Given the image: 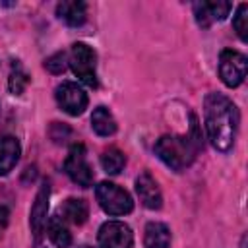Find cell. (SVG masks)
I'll return each mask as SVG.
<instances>
[{
  "label": "cell",
  "instance_id": "9",
  "mask_svg": "<svg viewBox=\"0 0 248 248\" xmlns=\"http://www.w3.org/2000/svg\"><path fill=\"white\" fill-rule=\"evenodd\" d=\"M48 196H50V186H48V182H43L41 188H39V192H37V196H35L31 213H29V225H31V232L35 236V242L41 240V236L45 232V227H46Z\"/></svg>",
  "mask_w": 248,
  "mask_h": 248
},
{
  "label": "cell",
  "instance_id": "20",
  "mask_svg": "<svg viewBox=\"0 0 248 248\" xmlns=\"http://www.w3.org/2000/svg\"><path fill=\"white\" fill-rule=\"evenodd\" d=\"M232 27L236 31V35L240 37V41H248V4H240L234 17H232Z\"/></svg>",
  "mask_w": 248,
  "mask_h": 248
},
{
  "label": "cell",
  "instance_id": "8",
  "mask_svg": "<svg viewBox=\"0 0 248 248\" xmlns=\"http://www.w3.org/2000/svg\"><path fill=\"white\" fill-rule=\"evenodd\" d=\"M97 240L101 248H132L134 234L124 221H107L101 225Z\"/></svg>",
  "mask_w": 248,
  "mask_h": 248
},
{
  "label": "cell",
  "instance_id": "19",
  "mask_svg": "<svg viewBox=\"0 0 248 248\" xmlns=\"http://www.w3.org/2000/svg\"><path fill=\"white\" fill-rule=\"evenodd\" d=\"M29 83V76L25 74V70L21 68L19 62H14L12 66V72H10V78H8V89L12 95H21L25 91Z\"/></svg>",
  "mask_w": 248,
  "mask_h": 248
},
{
  "label": "cell",
  "instance_id": "17",
  "mask_svg": "<svg viewBox=\"0 0 248 248\" xmlns=\"http://www.w3.org/2000/svg\"><path fill=\"white\" fill-rule=\"evenodd\" d=\"M91 128L95 134L108 138L116 132V120L112 116V112L107 107H97L91 114Z\"/></svg>",
  "mask_w": 248,
  "mask_h": 248
},
{
  "label": "cell",
  "instance_id": "10",
  "mask_svg": "<svg viewBox=\"0 0 248 248\" xmlns=\"http://www.w3.org/2000/svg\"><path fill=\"white\" fill-rule=\"evenodd\" d=\"M194 16L200 27L207 29L215 21H223L232 10L231 2H194Z\"/></svg>",
  "mask_w": 248,
  "mask_h": 248
},
{
  "label": "cell",
  "instance_id": "21",
  "mask_svg": "<svg viewBox=\"0 0 248 248\" xmlns=\"http://www.w3.org/2000/svg\"><path fill=\"white\" fill-rule=\"evenodd\" d=\"M68 66V56L66 52H54L52 56H48L45 60V68L50 72V74H62Z\"/></svg>",
  "mask_w": 248,
  "mask_h": 248
},
{
  "label": "cell",
  "instance_id": "7",
  "mask_svg": "<svg viewBox=\"0 0 248 248\" xmlns=\"http://www.w3.org/2000/svg\"><path fill=\"white\" fill-rule=\"evenodd\" d=\"M54 97H56L58 107L70 116H79L87 108V103H89L87 93L81 89V85L74 81H62L56 87Z\"/></svg>",
  "mask_w": 248,
  "mask_h": 248
},
{
  "label": "cell",
  "instance_id": "18",
  "mask_svg": "<svg viewBox=\"0 0 248 248\" xmlns=\"http://www.w3.org/2000/svg\"><path fill=\"white\" fill-rule=\"evenodd\" d=\"M124 165H126V157H124V153H122L120 149L108 147V149H105V151L101 153V167H103L105 172H108V174H118V172L124 169Z\"/></svg>",
  "mask_w": 248,
  "mask_h": 248
},
{
  "label": "cell",
  "instance_id": "11",
  "mask_svg": "<svg viewBox=\"0 0 248 248\" xmlns=\"http://www.w3.org/2000/svg\"><path fill=\"white\" fill-rule=\"evenodd\" d=\"M136 192H138V198L140 202L147 207V209H159L163 205V196H161V190H159V184L155 182V178L143 170L138 178H136Z\"/></svg>",
  "mask_w": 248,
  "mask_h": 248
},
{
  "label": "cell",
  "instance_id": "1",
  "mask_svg": "<svg viewBox=\"0 0 248 248\" xmlns=\"http://www.w3.org/2000/svg\"><path fill=\"white\" fill-rule=\"evenodd\" d=\"M203 118L211 145L221 153L231 151L240 124L236 105L221 93H209L203 101Z\"/></svg>",
  "mask_w": 248,
  "mask_h": 248
},
{
  "label": "cell",
  "instance_id": "2",
  "mask_svg": "<svg viewBox=\"0 0 248 248\" xmlns=\"http://www.w3.org/2000/svg\"><path fill=\"white\" fill-rule=\"evenodd\" d=\"M202 147H203V143H202V136H200V130H198V120H196V116H192L190 134L161 136L157 140L153 151L169 169H172L176 172H182L196 161Z\"/></svg>",
  "mask_w": 248,
  "mask_h": 248
},
{
  "label": "cell",
  "instance_id": "13",
  "mask_svg": "<svg viewBox=\"0 0 248 248\" xmlns=\"http://www.w3.org/2000/svg\"><path fill=\"white\" fill-rule=\"evenodd\" d=\"M56 16L70 27H78L87 17V4L79 0H66L56 6Z\"/></svg>",
  "mask_w": 248,
  "mask_h": 248
},
{
  "label": "cell",
  "instance_id": "12",
  "mask_svg": "<svg viewBox=\"0 0 248 248\" xmlns=\"http://www.w3.org/2000/svg\"><path fill=\"white\" fill-rule=\"evenodd\" d=\"M21 147L17 138L14 136H4L0 138V176H6L19 161Z\"/></svg>",
  "mask_w": 248,
  "mask_h": 248
},
{
  "label": "cell",
  "instance_id": "22",
  "mask_svg": "<svg viewBox=\"0 0 248 248\" xmlns=\"http://www.w3.org/2000/svg\"><path fill=\"white\" fill-rule=\"evenodd\" d=\"M8 221H10V211L6 205H0V236L8 227Z\"/></svg>",
  "mask_w": 248,
  "mask_h": 248
},
{
  "label": "cell",
  "instance_id": "4",
  "mask_svg": "<svg viewBox=\"0 0 248 248\" xmlns=\"http://www.w3.org/2000/svg\"><path fill=\"white\" fill-rule=\"evenodd\" d=\"M95 196H97V202L103 207V211L108 215H126L134 209L132 196L124 188L116 186L114 182H108V180L101 182L95 188Z\"/></svg>",
  "mask_w": 248,
  "mask_h": 248
},
{
  "label": "cell",
  "instance_id": "6",
  "mask_svg": "<svg viewBox=\"0 0 248 248\" xmlns=\"http://www.w3.org/2000/svg\"><path fill=\"white\" fill-rule=\"evenodd\" d=\"M66 174L81 188H87L93 184V169L87 161V151L83 143H74L68 151V157L64 161Z\"/></svg>",
  "mask_w": 248,
  "mask_h": 248
},
{
  "label": "cell",
  "instance_id": "15",
  "mask_svg": "<svg viewBox=\"0 0 248 248\" xmlns=\"http://www.w3.org/2000/svg\"><path fill=\"white\" fill-rule=\"evenodd\" d=\"M58 215H62L64 221H70L74 225H83L89 215V207L81 198H68L58 207Z\"/></svg>",
  "mask_w": 248,
  "mask_h": 248
},
{
  "label": "cell",
  "instance_id": "23",
  "mask_svg": "<svg viewBox=\"0 0 248 248\" xmlns=\"http://www.w3.org/2000/svg\"><path fill=\"white\" fill-rule=\"evenodd\" d=\"M79 248H93V246H89V244H83V246H79Z\"/></svg>",
  "mask_w": 248,
  "mask_h": 248
},
{
  "label": "cell",
  "instance_id": "5",
  "mask_svg": "<svg viewBox=\"0 0 248 248\" xmlns=\"http://www.w3.org/2000/svg\"><path fill=\"white\" fill-rule=\"evenodd\" d=\"M248 72V60L242 52L225 48L219 54V78L227 87H238Z\"/></svg>",
  "mask_w": 248,
  "mask_h": 248
},
{
  "label": "cell",
  "instance_id": "14",
  "mask_svg": "<svg viewBox=\"0 0 248 248\" xmlns=\"http://www.w3.org/2000/svg\"><path fill=\"white\" fill-rule=\"evenodd\" d=\"M143 248H170V229L159 221L147 223L143 234Z\"/></svg>",
  "mask_w": 248,
  "mask_h": 248
},
{
  "label": "cell",
  "instance_id": "3",
  "mask_svg": "<svg viewBox=\"0 0 248 248\" xmlns=\"http://www.w3.org/2000/svg\"><path fill=\"white\" fill-rule=\"evenodd\" d=\"M68 66L87 87H97V54L85 43H74L68 56Z\"/></svg>",
  "mask_w": 248,
  "mask_h": 248
},
{
  "label": "cell",
  "instance_id": "16",
  "mask_svg": "<svg viewBox=\"0 0 248 248\" xmlns=\"http://www.w3.org/2000/svg\"><path fill=\"white\" fill-rule=\"evenodd\" d=\"M46 232H48L50 242L56 248H70L72 246V232H70V229L66 227V221L60 215H54V217L48 219Z\"/></svg>",
  "mask_w": 248,
  "mask_h": 248
}]
</instances>
